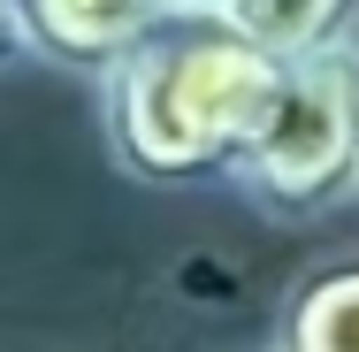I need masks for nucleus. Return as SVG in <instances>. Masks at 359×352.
<instances>
[{
  "instance_id": "423d86ee",
  "label": "nucleus",
  "mask_w": 359,
  "mask_h": 352,
  "mask_svg": "<svg viewBox=\"0 0 359 352\" xmlns=\"http://www.w3.org/2000/svg\"><path fill=\"white\" fill-rule=\"evenodd\" d=\"M23 46H31V31H23V8H15V0H0V62H15Z\"/></svg>"
},
{
  "instance_id": "39448f33",
  "label": "nucleus",
  "mask_w": 359,
  "mask_h": 352,
  "mask_svg": "<svg viewBox=\"0 0 359 352\" xmlns=\"http://www.w3.org/2000/svg\"><path fill=\"white\" fill-rule=\"evenodd\" d=\"M283 352H359V261L298 283L283 314Z\"/></svg>"
},
{
  "instance_id": "7ed1b4c3",
  "label": "nucleus",
  "mask_w": 359,
  "mask_h": 352,
  "mask_svg": "<svg viewBox=\"0 0 359 352\" xmlns=\"http://www.w3.org/2000/svg\"><path fill=\"white\" fill-rule=\"evenodd\" d=\"M15 8H23L31 54L62 62V70H84V77H107L168 15H184L176 0H15Z\"/></svg>"
},
{
  "instance_id": "0eeeda50",
  "label": "nucleus",
  "mask_w": 359,
  "mask_h": 352,
  "mask_svg": "<svg viewBox=\"0 0 359 352\" xmlns=\"http://www.w3.org/2000/svg\"><path fill=\"white\" fill-rule=\"evenodd\" d=\"M176 8H184V15H222L229 0H176Z\"/></svg>"
},
{
  "instance_id": "20e7f679",
  "label": "nucleus",
  "mask_w": 359,
  "mask_h": 352,
  "mask_svg": "<svg viewBox=\"0 0 359 352\" xmlns=\"http://www.w3.org/2000/svg\"><path fill=\"white\" fill-rule=\"evenodd\" d=\"M245 39H260L276 62L298 54H321V46H344L359 23V0H229L222 8Z\"/></svg>"
},
{
  "instance_id": "f257e3e1",
  "label": "nucleus",
  "mask_w": 359,
  "mask_h": 352,
  "mask_svg": "<svg viewBox=\"0 0 359 352\" xmlns=\"http://www.w3.org/2000/svg\"><path fill=\"white\" fill-rule=\"evenodd\" d=\"M276 84L283 62L260 39H245L229 15H168L138 54H123L100 77L107 145L145 184H191L237 169Z\"/></svg>"
},
{
  "instance_id": "f03ea898",
  "label": "nucleus",
  "mask_w": 359,
  "mask_h": 352,
  "mask_svg": "<svg viewBox=\"0 0 359 352\" xmlns=\"http://www.w3.org/2000/svg\"><path fill=\"white\" fill-rule=\"evenodd\" d=\"M237 176L283 214H313L359 184V46H321L283 62L260 131L237 153Z\"/></svg>"
}]
</instances>
